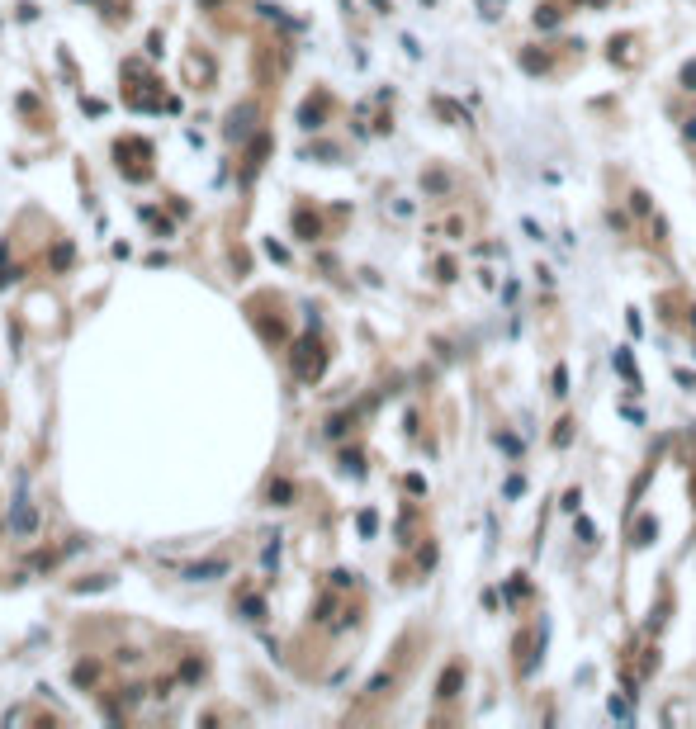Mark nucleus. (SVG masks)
Instances as JSON below:
<instances>
[{
	"mask_svg": "<svg viewBox=\"0 0 696 729\" xmlns=\"http://www.w3.org/2000/svg\"><path fill=\"white\" fill-rule=\"evenodd\" d=\"M76 682H81V687H90V682H95V663H81L76 668Z\"/></svg>",
	"mask_w": 696,
	"mask_h": 729,
	"instance_id": "14",
	"label": "nucleus"
},
{
	"mask_svg": "<svg viewBox=\"0 0 696 729\" xmlns=\"http://www.w3.org/2000/svg\"><path fill=\"white\" fill-rule=\"evenodd\" d=\"M559 19H564V15H559L554 5H545V10H536V29H554Z\"/></svg>",
	"mask_w": 696,
	"mask_h": 729,
	"instance_id": "10",
	"label": "nucleus"
},
{
	"mask_svg": "<svg viewBox=\"0 0 696 729\" xmlns=\"http://www.w3.org/2000/svg\"><path fill=\"white\" fill-rule=\"evenodd\" d=\"M242 616H247V620H266V602H261V597H247V602H242Z\"/></svg>",
	"mask_w": 696,
	"mask_h": 729,
	"instance_id": "9",
	"label": "nucleus"
},
{
	"mask_svg": "<svg viewBox=\"0 0 696 729\" xmlns=\"http://www.w3.org/2000/svg\"><path fill=\"white\" fill-rule=\"evenodd\" d=\"M682 85H687V90H696V62L682 66Z\"/></svg>",
	"mask_w": 696,
	"mask_h": 729,
	"instance_id": "20",
	"label": "nucleus"
},
{
	"mask_svg": "<svg viewBox=\"0 0 696 729\" xmlns=\"http://www.w3.org/2000/svg\"><path fill=\"white\" fill-rule=\"evenodd\" d=\"M270 502H275V507H289V502H294V483L275 478V483H270Z\"/></svg>",
	"mask_w": 696,
	"mask_h": 729,
	"instance_id": "7",
	"label": "nucleus"
},
{
	"mask_svg": "<svg viewBox=\"0 0 696 729\" xmlns=\"http://www.w3.org/2000/svg\"><path fill=\"white\" fill-rule=\"evenodd\" d=\"M630 208L635 213H649V194H630Z\"/></svg>",
	"mask_w": 696,
	"mask_h": 729,
	"instance_id": "21",
	"label": "nucleus"
},
{
	"mask_svg": "<svg viewBox=\"0 0 696 729\" xmlns=\"http://www.w3.org/2000/svg\"><path fill=\"white\" fill-rule=\"evenodd\" d=\"M379 531V516L374 511H360V535H374Z\"/></svg>",
	"mask_w": 696,
	"mask_h": 729,
	"instance_id": "13",
	"label": "nucleus"
},
{
	"mask_svg": "<svg viewBox=\"0 0 696 729\" xmlns=\"http://www.w3.org/2000/svg\"><path fill=\"white\" fill-rule=\"evenodd\" d=\"M682 133H687V138L696 143V119H687V128H682Z\"/></svg>",
	"mask_w": 696,
	"mask_h": 729,
	"instance_id": "22",
	"label": "nucleus"
},
{
	"mask_svg": "<svg viewBox=\"0 0 696 729\" xmlns=\"http://www.w3.org/2000/svg\"><path fill=\"white\" fill-rule=\"evenodd\" d=\"M252 124H256V105H252V100H247V105H237V109L228 114V128H223V133H228L232 143H242V138L252 133Z\"/></svg>",
	"mask_w": 696,
	"mask_h": 729,
	"instance_id": "3",
	"label": "nucleus"
},
{
	"mask_svg": "<svg viewBox=\"0 0 696 729\" xmlns=\"http://www.w3.org/2000/svg\"><path fill=\"white\" fill-rule=\"evenodd\" d=\"M100 587H110V578H85V583H76V592H100Z\"/></svg>",
	"mask_w": 696,
	"mask_h": 729,
	"instance_id": "16",
	"label": "nucleus"
},
{
	"mask_svg": "<svg viewBox=\"0 0 696 729\" xmlns=\"http://www.w3.org/2000/svg\"><path fill=\"white\" fill-rule=\"evenodd\" d=\"M389 682H394V677H389V672H379V677L370 682V697H379V692H384V687H389Z\"/></svg>",
	"mask_w": 696,
	"mask_h": 729,
	"instance_id": "19",
	"label": "nucleus"
},
{
	"mask_svg": "<svg viewBox=\"0 0 696 729\" xmlns=\"http://www.w3.org/2000/svg\"><path fill=\"white\" fill-rule=\"evenodd\" d=\"M616 369H620V374H625V379L635 384V364H630V355H625V350H620V355H616Z\"/></svg>",
	"mask_w": 696,
	"mask_h": 729,
	"instance_id": "15",
	"label": "nucleus"
},
{
	"mask_svg": "<svg viewBox=\"0 0 696 729\" xmlns=\"http://www.w3.org/2000/svg\"><path fill=\"white\" fill-rule=\"evenodd\" d=\"M322 364H327V350L317 346L313 336H303L299 346H294V374H299L303 384H313L317 374H322Z\"/></svg>",
	"mask_w": 696,
	"mask_h": 729,
	"instance_id": "2",
	"label": "nucleus"
},
{
	"mask_svg": "<svg viewBox=\"0 0 696 729\" xmlns=\"http://www.w3.org/2000/svg\"><path fill=\"white\" fill-rule=\"evenodd\" d=\"M692 327H696V308H692Z\"/></svg>",
	"mask_w": 696,
	"mask_h": 729,
	"instance_id": "23",
	"label": "nucleus"
},
{
	"mask_svg": "<svg viewBox=\"0 0 696 729\" xmlns=\"http://www.w3.org/2000/svg\"><path fill=\"white\" fill-rule=\"evenodd\" d=\"M654 535H659V526L649 521V516H644V521H639V526H635V545H649V540H654Z\"/></svg>",
	"mask_w": 696,
	"mask_h": 729,
	"instance_id": "12",
	"label": "nucleus"
},
{
	"mask_svg": "<svg viewBox=\"0 0 696 729\" xmlns=\"http://www.w3.org/2000/svg\"><path fill=\"white\" fill-rule=\"evenodd\" d=\"M299 124L308 128V133H313V128H322V95H317V100H308V105L299 109Z\"/></svg>",
	"mask_w": 696,
	"mask_h": 729,
	"instance_id": "6",
	"label": "nucleus"
},
{
	"mask_svg": "<svg viewBox=\"0 0 696 729\" xmlns=\"http://www.w3.org/2000/svg\"><path fill=\"white\" fill-rule=\"evenodd\" d=\"M554 393H569V369H554Z\"/></svg>",
	"mask_w": 696,
	"mask_h": 729,
	"instance_id": "18",
	"label": "nucleus"
},
{
	"mask_svg": "<svg viewBox=\"0 0 696 729\" xmlns=\"http://www.w3.org/2000/svg\"><path fill=\"white\" fill-rule=\"evenodd\" d=\"M521 66H526V71H545V57H536V52H526V57H521Z\"/></svg>",
	"mask_w": 696,
	"mask_h": 729,
	"instance_id": "17",
	"label": "nucleus"
},
{
	"mask_svg": "<svg viewBox=\"0 0 696 729\" xmlns=\"http://www.w3.org/2000/svg\"><path fill=\"white\" fill-rule=\"evenodd\" d=\"M228 573V559H204V564H185L180 578H190V583H208V578H223Z\"/></svg>",
	"mask_w": 696,
	"mask_h": 729,
	"instance_id": "4",
	"label": "nucleus"
},
{
	"mask_svg": "<svg viewBox=\"0 0 696 729\" xmlns=\"http://www.w3.org/2000/svg\"><path fill=\"white\" fill-rule=\"evenodd\" d=\"M294 227H299V232H303V237H308V242L317 237V218H313V213H308V208H299V213H294Z\"/></svg>",
	"mask_w": 696,
	"mask_h": 729,
	"instance_id": "8",
	"label": "nucleus"
},
{
	"mask_svg": "<svg viewBox=\"0 0 696 729\" xmlns=\"http://www.w3.org/2000/svg\"><path fill=\"white\" fill-rule=\"evenodd\" d=\"M459 687H464V668H445L441 682H436V697L450 701V697H459Z\"/></svg>",
	"mask_w": 696,
	"mask_h": 729,
	"instance_id": "5",
	"label": "nucleus"
},
{
	"mask_svg": "<svg viewBox=\"0 0 696 729\" xmlns=\"http://www.w3.org/2000/svg\"><path fill=\"white\" fill-rule=\"evenodd\" d=\"M71 256H76V251H71V242H57V247H52V266H57V270L71 266Z\"/></svg>",
	"mask_w": 696,
	"mask_h": 729,
	"instance_id": "11",
	"label": "nucleus"
},
{
	"mask_svg": "<svg viewBox=\"0 0 696 729\" xmlns=\"http://www.w3.org/2000/svg\"><path fill=\"white\" fill-rule=\"evenodd\" d=\"M33 526H38V511H33V502H29V478H19V483H15V502H10V531H15L19 540H29Z\"/></svg>",
	"mask_w": 696,
	"mask_h": 729,
	"instance_id": "1",
	"label": "nucleus"
}]
</instances>
